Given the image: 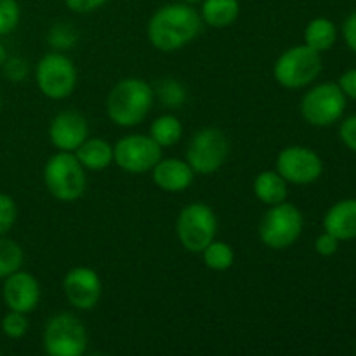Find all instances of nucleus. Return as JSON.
I'll use <instances>...</instances> for the list:
<instances>
[{
	"instance_id": "nucleus-5",
	"label": "nucleus",
	"mask_w": 356,
	"mask_h": 356,
	"mask_svg": "<svg viewBox=\"0 0 356 356\" xmlns=\"http://www.w3.org/2000/svg\"><path fill=\"white\" fill-rule=\"evenodd\" d=\"M305 228L302 212L287 200L271 205L259 222V238L268 249L284 250L294 245Z\"/></svg>"
},
{
	"instance_id": "nucleus-13",
	"label": "nucleus",
	"mask_w": 356,
	"mask_h": 356,
	"mask_svg": "<svg viewBox=\"0 0 356 356\" xmlns=\"http://www.w3.org/2000/svg\"><path fill=\"white\" fill-rule=\"evenodd\" d=\"M63 292L73 308L87 312L99 302L103 294V282L92 268L75 266L63 278Z\"/></svg>"
},
{
	"instance_id": "nucleus-18",
	"label": "nucleus",
	"mask_w": 356,
	"mask_h": 356,
	"mask_svg": "<svg viewBox=\"0 0 356 356\" xmlns=\"http://www.w3.org/2000/svg\"><path fill=\"white\" fill-rule=\"evenodd\" d=\"M73 153L86 170L97 172L113 163V145L103 138H87Z\"/></svg>"
},
{
	"instance_id": "nucleus-28",
	"label": "nucleus",
	"mask_w": 356,
	"mask_h": 356,
	"mask_svg": "<svg viewBox=\"0 0 356 356\" xmlns=\"http://www.w3.org/2000/svg\"><path fill=\"white\" fill-rule=\"evenodd\" d=\"M76 40V33L72 26L68 24H56L54 28H51L49 31L47 42L51 47H54L56 51H65L70 49Z\"/></svg>"
},
{
	"instance_id": "nucleus-11",
	"label": "nucleus",
	"mask_w": 356,
	"mask_h": 356,
	"mask_svg": "<svg viewBox=\"0 0 356 356\" xmlns=\"http://www.w3.org/2000/svg\"><path fill=\"white\" fill-rule=\"evenodd\" d=\"M162 149L149 136L129 134L113 145V163L129 174L152 172L162 159Z\"/></svg>"
},
{
	"instance_id": "nucleus-37",
	"label": "nucleus",
	"mask_w": 356,
	"mask_h": 356,
	"mask_svg": "<svg viewBox=\"0 0 356 356\" xmlns=\"http://www.w3.org/2000/svg\"><path fill=\"white\" fill-rule=\"evenodd\" d=\"M179 2H184V3H191V6H193V3H200L202 0H179Z\"/></svg>"
},
{
	"instance_id": "nucleus-19",
	"label": "nucleus",
	"mask_w": 356,
	"mask_h": 356,
	"mask_svg": "<svg viewBox=\"0 0 356 356\" xmlns=\"http://www.w3.org/2000/svg\"><path fill=\"white\" fill-rule=\"evenodd\" d=\"M252 190L257 200L268 207L282 204L289 197V183L277 170H263L257 174Z\"/></svg>"
},
{
	"instance_id": "nucleus-24",
	"label": "nucleus",
	"mask_w": 356,
	"mask_h": 356,
	"mask_svg": "<svg viewBox=\"0 0 356 356\" xmlns=\"http://www.w3.org/2000/svg\"><path fill=\"white\" fill-rule=\"evenodd\" d=\"M24 261V252L21 245L14 240L0 236V280L21 270Z\"/></svg>"
},
{
	"instance_id": "nucleus-23",
	"label": "nucleus",
	"mask_w": 356,
	"mask_h": 356,
	"mask_svg": "<svg viewBox=\"0 0 356 356\" xmlns=\"http://www.w3.org/2000/svg\"><path fill=\"white\" fill-rule=\"evenodd\" d=\"M200 254L204 257L205 266L212 271H226L235 263V252L222 240L214 238Z\"/></svg>"
},
{
	"instance_id": "nucleus-21",
	"label": "nucleus",
	"mask_w": 356,
	"mask_h": 356,
	"mask_svg": "<svg viewBox=\"0 0 356 356\" xmlns=\"http://www.w3.org/2000/svg\"><path fill=\"white\" fill-rule=\"evenodd\" d=\"M337 40V28L329 17H315L305 28V44L316 52H325L334 47Z\"/></svg>"
},
{
	"instance_id": "nucleus-34",
	"label": "nucleus",
	"mask_w": 356,
	"mask_h": 356,
	"mask_svg": "<svg viewBox=\"0 0 356 356\" xmlns=\"http://www.w3.org/2000/svg\"><path fill=\"white\" fill-rule=\"evenodd\" d=\"M3 68H6V75L9 76V80L17 82L26 75V63L17 58H7V61L3 63Z\"/></svg>"
},
{
	"instance_id": "nucleus-14",
	"label": "nucleus",
	"mask_w": 356,
	"mask_h": 356,
	"mask_svg": "<svg viewBox=\"0 0 356 356\" xmlns=\"http://www.w3.org/2000/svg\"><path fill=\"white\" fill-rule=\"evenodd\" d=\"M87 138H89V124L79 111H61L52 118L49 125V139L58 152L73 153Z\"/></svg>"
},
{
	"instance_id": "nucleus-4",
	"label": "nucleus",
	"mask_w": 356,
	"mask_h": 356,
	"mask_svg": "<svg viewBox=\"0 0 356 356\" xmlns=\"http://www.w3.org/2000/svg\"><path fill=\"white\" fill-rule=\"evenodd\" d=\"M322 54L306 44L294 45L282 52L273 66L277 83L285 89H302L322 73Z\"/></svg>"
},
{
	"instance_id": "nucleus-26",
	"label": "nucleus",
	"mask_w": 356,
	"mask_h": 356,
	"mask_svg": "<svg viewBox=\"0 0 356 356\" xmlns=\"http://www.w3.org/2000/svg\"><path fill=\"white\" fill-rule=\"evenodd\" d=\"M2 332L6 334L9 339H21L24 334L28 332V318L26 313H19V312H9L6 313V316L2 318Z\"/></svg>"
},
{
	"instance_id": "nucleus-20",
	"label": "nucleus",
	"mask_w": 356,
	"mask_h": 356,
	"mask_svg": "<svg viewBox=\"0 0 356 356\" xmlns=\"http://www.w3.org/2000/svg\"><path fill=\"white\" fill-rule=\"evenodd\" d=\"M200 17L211 28H228L238 19V0H202Z\"/></svg>"
},
{
	"instance_id": "nucleus-31",
	"label": "nucleus",
	"mask_w": 356,
	"mask_h": 356,
	"mask_svg": "<svg viewBox=\"0 0 356 356\" xmlns=\"http://www.w3.org/2000/svg\"><path fill=\"white\" fill-rule=\"evenodd\" d=\"M339 138L346 148L356 153V115L344 118L339 127Z\"/></svg>"
},
{
	"instance_id": "nucleus-25",
	"label": "nucleus",
	"mask_w": 356,
	"mask_h": 356,
	"mask_svg": "<svg viewBox=\"0 0 356 356\" xmlns=\"http://www.w3.org/2000/svg\"><path fill=\"white\" fill-rule=\"evenodd\" d=\"M21 9L17 0H0V37L13 33L19 24Z\"/></svg>"
},
{
	"instance_id": "nucleus-3",
	"label": "nucleus",
	"mask_w": 356,
	"mask_h": 356,
	"mask_svg": "<svg viewBox=\"0 0 356 356\" xmlns=\"http://www.w3.org/2000/svg\"><path fill=\"white\" fill-rule=\"evenodd\" d=\"M44 183L49 195L59 202H75L86 193V169L75 153L58 152L44 165Z\"/></svg>"
},
{
	"instance_id": "nucleus-8",
	"label": "nucleus",
	"mask_w": 356,
	"mask_h": 356,
	"mask_svg": "<svg viewBox=\"0 0 356 356\" xmlns=\"http://www.w3.org/2000/svg\"><path fill=\"white\" fill-rule=\"evenodd\" d=\"M229 153V143L225 132L216 127H205L195 132L186 148V162L195 174L211 176L225 165Z\"/></svg>"
},
{
	"instance_id": "nucleus-32",
	"label": "nucleus",
	"mask_w": 356,
	"mask_h": 356,
	"mask_svg": "<svg viewBox=\"0 0 356 356\" xmlns=\"http://www.w3.org/2000/svg\"><path fill=\"white\" fill-rule=\"evenodd\" d=\"M108 0H65L66 7L73 13L79 14H87V13H94V10L101 9V7L106 3Z\"/></svg>"
},
{
	"instance_id": "nucleus-29",
	"label": "nucleus",
	"mask_w": 356,
	"mask_h": 356,
	"mask_svg": "<svg viewBox=\"0 0 356 356\" xmlns=\"http://www.w3.org/2000/svg\"><path fill=\"white\" fill-rule=\"evenodd\" d=\"M17 219V205L13 197L6 193H0V236L7 235L16 225Z\"/></svg>"
},
{
	"instance_id": "nucleus-7",
	"label": "nucleus",
	"mask_w": 356,
	"mask_h": 356,
	"mask_svg": "<svg viewBox=\"0 0 356 356\" xmlns=\"http://www.w3.org/2000/svg\"><path fill=\"white\" fill-rule=\"evenodd\" d=\"M76 68L72 59L59 51L42 56L35 68V82L38 90L49 99H66L76 87Z\"/></svg>"
},
{
	"instance_id": "nucleus-12",
	"label": "nucleus",
	"mask_w": 356,
	"mask_h": 356,
	"mask_svg": "<svg viewBox=\"0 0 356 356\" xmlns=\"http://www.w3.org/2000/svg\"><path fill=\"white\" fill-rule=\"evenodd\" d=\"M278 174L289 184H312L320 179L323 172V162L315 149L308 146H287L277 156Z\"/></svg>"
},
{
	"instance_id": "nucleus-17",
	"label": "nucleus",
	"mask_w": 356,
	"mask_h": 356,
	"mask_svg": "<svg viewBox=\"0 0 356 356\" xmlns=\"http://www.w3.org/2000/svg\"><path fill=\"white\" fill-rule=\"evenodd\" d=\"M323 232L336 236L339 242L356 238V198L336 202L323 216Z\"/></svg>"
},
{
	"instance_id": "nucleus-9",
	"label": "nucleus",
	"mask_w": 356,
	"mask_h": 356,
	"mask_svg": "<svg viewBox=\"0 0 356 356\" xmlns=\"http://www.w3.org/2000/svg\"><path fill=\"white\" fill-rule=\"evenodd\" d=\"M348 97L334 82H323L312 87L301 99V115L309 125L329 127L341 120L346 110Z\"/></svg>"
},
{
	"instance_id": "nucleus-33",
	"label": "nucleus",
	"mask_w": 356,
	"mask_h": 356,
	"mask_svg": "<svg viewBox=\"0 0 356 356\" xmlns=\"http://www.w3.org/2000/svg\"><path fill=\"white\" fill-rule=\"evenodd\" d=\"M337 86L341 87L344 96L356 101V68L346 70V72L339 76V80H337Z\"/></svg>"
},
{
	"instance_id": "nucleus-30",
	"label": "nucleus",
	"mask_w": 356,
	"mask_h": 356,
	"mask_svg": "<svg viewBox=\"0 0 356 356\" xmlns=\"http://www.w3.org/2000/svg\"><path fill=\"white\" fill-rule=\"evenodd\" d=\"M315 250L323 257L334 256V254L339 250V240H337L334 235H330V233L323 232L322 235L316 236Z\"/></svg>"
},
{
	"instance_id": "nucleus-10",
	"label": "nucleus",
	"mask_w": 356,
	"mask_h": 356,
	"mask_svg": "<svg viewBox=\"0 0 356 356\" xmlns=\"http://www.w3.org/2000/svg\"><path fill=\"white\" fill-rule=\"evenodd\" d=\"M87 330L72 313H58L44 329V350L51 356H80L87 351Z\"/></svg>"
},
{
	"instance_id": "nucleus-27",
	"label": "nucleus",
	"mask_w": 356,
	"mask_h": 356,
	"mask_svg": "<svg viewBox=\"0 0 356 356\" xmlns=\"http://www.w3.org/2000/svg\"><path fill=\"white\" fill-rule=\"evenodd\" d=\"M156 94L160 96V101L167 104V108H179L186 101V90L176 80H165L160 83Z\"/></svg>"
},
{
	"instance_id": "nucleus-6",
	"label": "nucleus",
	"mask_w": 356,
	"mask_h": 356,
	"mask_svg": "<svg viewBox=\"0 0 356 356\" xmlns=\"http://www.w3.org/2000/svg\"><path fill=\"white\" fill-rule=\"evenodd\" d=\"M218 232V218L212 207L204 202H193L179 212L176 221V235L188 252L200 254Z\"/></svg>"
},
{
	"instance_id": "nucleus-15",
	"label": "nucleus",
	"mask_w": 356,
	"mask_h": 356,
	"mask_svg": "<svg viewBox=\"0 0 356 356\" xmlns=\"http://www.w3.org/2000/svg\"><path fill=\"white\" fill-rule=\"evenodd\" d=\"M2 299L9 309L28 315L40 302V284L31 273L17 270L3 278Z\"/></svg>"
},
{
	"instance_id": "nucleus-22",
	"label": "nucleus",
	"mask_w": 356,
	"mask_h": 356,
	"mask_svg": "<svg viewBox=\"0 0 356 356\" xmlns=\"http://www.w3.org/2000/svg\"><path fill=\"white\" fill-rule=\"evenodd\" d=\"M148 136L160 148H170V146L177 145L183 138V124L176 115H160L149 125Z\"/></svg>"
},
{
	"instance_id": "nucleus-38",
	"label": "nucleus",
	"mask_w": 356,
	"mask_h": 356,
	"mask_svg": "<svg viewBox=\"0 0 356 356\" xmlns=\"http://www.w3.org/2000/svg\"><path fill=\"white\" fill-rule=\"evenodd\" d=\"M0 106H2V96H0Z\"/></svg>"
},
{
	"instance_id": "nucleus-36",
	"label": "nucleus",
	"mask_w": 356,
	"mask_h": 356,
	"mask_svg": "<svg viewBox=\"0 0 356 356\" xmlns=\"http://www.w3.org/2000/svg\"><path fill=\"white\" fill-rule=\"evenodd\" d=\"M7 61V52H6V47H3L2 44H0V65H3V63Z\"/></svg>"
},
{
	"instance_id": "nucleus-35",
	"label": "nucleus",
	"mask_w": 356,
	"mask_h": 356,
	"mask_svg": "<svg viewBox=\"0 0 356 356\" xmlns=\"http://www.w3.org/2000/svg\"><path fill=\"white\" fill-rule=\"evenodd\" d=\"M343 37L348 47L356 54V10L344 19L343 23Z\"/></svg>"
},
{
	"instance_id": "nucleus-16",
	"label": "nucleus",
	"mask_w": 356,
	"mask_h": 356,
	"mask_svg": "<svg viewBox=\"0 0 356 356\" xmlns=\"http://www.w3.org/2000/svg\"><path fill=\"white\" fill-rule=\"evenodd\" d=\"M153 183L167 193H181L193 184L195 172L186 160L160 159L152 169Z\"/></svg>"
},
{
	"instance_id": "nucleus-2",
	"label": "nucleus",
	"mask_w": 356,
	"mask_h": 356,
	"mask_svg": "<svg viewBox=\"0 0 356 356\" xmlns=\"http://www.w3.org/2000/svg\"><path fill=\"white\" fill-rule=\"evenodd\" d=\"M153 96L152 86L143 79H122L106 97L108 118L118 127H136L148 117Z\"/></svg>"
},
{
	"instance_id": "nucleus-1",
	"label": "nucleus",
	"mask_w": 356,
	"mask_h": 356,
	"mask_svg": "<svg viewBox=\"0 0 356 356\" xmlns=\"http://www.w3.org/2000/svg\"><path fill=\"white\" fill-rule=\"evenodd\" d=\"M200 13L191 3L174 2L160 7L148 21V40L156 51L174 52L186 47L202 30Z\"/></svg>"
}]
</instances>
